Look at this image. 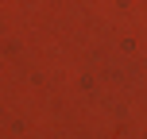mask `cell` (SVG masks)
<instances>
[]
</instances>
